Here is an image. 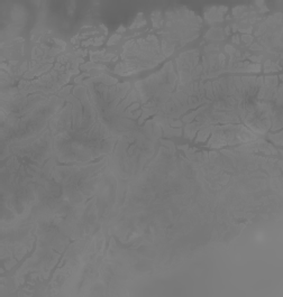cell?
<instances>
[{
  "label": "cell",
  "mask_w": 283,
  "mask_h": 297,
  "mask_svg": "<svg viewBox=\"0 0 283 297\" xmlns=\"http://www.w3.org/2000/svg\"><path fill=\"white\" fill-rule=\"evenodd\" d=\"M212 136L209 139L208 147L220 148L227 145H236L240 142H249L258 140L255 133L249 131L242 124H227V126H211Z\"/></svg>",
  "instance_id": "cell-1"
},
{
  "label": "cell",
  "mask_w": 283,
  "mask_h": 297,
  "mask_svg": "<svg viewBox=\"0 0 283 297\" xmlns=\"http://www.w3.org/2000/svg\"><path fill=\"white\" fill-rule=\"evenodd\" d=\"M243 40H246V43H249V42L252 40V37H251V36L244 35V36H243Z\"/></svg>",
  "instance_id": "cell-12"
},
{
  "label": "cell",
  "mask_w": 283,
  "mask_h": 297,
  "mask_svg": "<svg viewBox=\"0 0 283 297\" xmlns=\"http://www.w3.org/2000/svg\"><path fill=\"white\" fill-rule=\"evenodd\" d=\"M82 70H90V68H99V70H101V68H107V67L105 66V65H100V64H93V63H88V64H84V65H82L81 66Z\"/></svg>",
  "instance_id": "cell-7"
},
{
  "label": "cell",
  "mask_w": 283,
  "mask_h": 297,
  "mask_svg": "<svg viewBox=\"0 0 283 297\" xmlns=\"http://www.w3.org/2000/svg\"><path fill=\"white\" fill-rule=\"evenodd\" d=\"M233 40L235 42V43H239V42H238V40H239V37H238V36H234Z\"/></svg>",
  "instance_id": "cell-14"
},
{
  "label": "cell",
  "mask_w": 283,
  "mask_h": 297,
  "mask_svg": "<svg viewBox=\"0 0 283 297\" xmlns=\"http://www.w3.org/2000/svg\"><path fill=\"white\" fill-rule=\"evenodd\" d=\"M209 10L211 13H206V15H205L207 20L209 22H219V20L223 19V13L227 11V7H224V6L218 7V8L212 7V8H209Z\"/></svg>",
  "instance_id": "cell-2"
},
{
  "label": "cell",
  "mask_w": 283,
  "mask_h": 297,
  "mask_svg": "<svg viewBox=\"0 0 283 297\" xmlns=\"http://www.w3.org/2000/svg\"><path fill=\"white\" fill-rule=\"evenodd\" d=\"M281 136H282V132H279V133H274V135H269V137L271 138V139H274L273 141L275 142V144H278L279 146H281L282 145V139H281Z\"/></svg>",
  "instance_id": "cell-8"
},
{
  "label": "cell",
  "mask_w": 283,
  "mask_h": 297,
  "mask_svg": "<svg viewBox=\"0 0 283 297\" xmlns=\"http://www.w3.org/2000/svg\"><path fill=\"white\" fill-rule=\"evenodd\" d=\"M120 39V35H113L112 37H110V39L108 40V46H111V45H115V44H117V42L118 40Z\"/></svg>",
  "instance_id": "cell-9"
},
{
  "label": "cell",
  "mask_w": 283,
  "mask_h": 297,
  "mask_svg": "<svg viewBox=\"0 0 283 297\" xmlns=\"http://www.w3.org/2000/svg\"><path fill=\"white\" fill-rule=\"evenodd\" d=\"M126 29H125V27H122V26H120L119 28H118V31H117V33H122V31H125Z\"/></svg>",
  "instance_id": "cell-13"
},
{
  "label": "cell",
  "mask_w": 283,
  "mask_h": 297,
  "mask_svg": "<svg viewBox=\"0 0 283 297\" xmlns=\"http://www.w3.org/2000/svg\"><path fill=\"white\" fill-rule=\"evenodd\" d=\"M207 108H208V106H207V104H206L205 106H202V108H200V109H198L197 111H194V112H192V113H190V115H185V117L183 118V122H191V121H192V120L194 119V118H196V117H197V115H199L200 112H203V111L206 110Z\"/></svg>",
  "instance_id": "cell-5"
},
{
  "label": "cell",
  "mask_w": 283,
  "mask_h": 297,
  "mask_svg": "<svg viewBox=\"0 0 283 297\" xmlns=\"http://www.w3.org/2000/svg\"><path fill=\"white\" fill-rule=\"evenodd\" d=\"M152 20H153V24H154V27H161L162 26L161 13H160V11L152 13Z\"/></svg>",
  "instance_id": "cell-6"
},
{
  "label": "cell",
  "mask_w": 283,
  "mask_h": 297,
  "mask_svg": "<svg viewBox=\"0 0 283 297\" xmlns=\"http://www.w3.org/2000/svg\"><path fill=\"white\" fill-rule=\"evenodd\" d=\"M261 58H262V57H261V56H257V57H256V56H252V57H251V61H253V62H260V61H261Z\"/></svg>",
  "instance_id": "cell-11"
},
{
  "label": "cell",
  "mask_w": 283,
  "mask_h": 297,
  "mask_svg": "<svg viewBox=\"0 0 283 297\" xmlns=\"http://www.w3.org/2000/svg\"><path fill=\"white\" fill-rule=\"evenodd\" d=\"M211 133V126H205V127H202L200 130H199V132H198V136L196 138V141L197 142H201V141H205L207 140V138L208 136Z\"/></svg>",
  "instance_id": "cell-3"
},
{
  "label": "cell",
  "mask_w": 283,
  "mask_h": 297,
  "mask_svg": "<svg viewBox=\"0 0 283 297\" xmlns=\"http://www.w3.org/2000/svg\"><path fill=\"white\" fill-rule=\"evenodd\" d=\"M103 37H99V38H96V39L93 40V45L94 46H99V45H101L102 44V42H103Z\"/></svg>",
  "instance_id": "cell-10"
},
{
  "label": "cell",
  "mask_w": 283,
  "mask_h": 297,
  "mask_svg": "<svg viewBox=\"0 0 283 297\" xmlns=\"http://www.w3.org/2000/svg\"><path fill=\"white\" fill-rule=\"evenodd\" d=\"M146 25V20H145V18H144L143 13H140L137 15V17L135 19L134 24L130 26V29H134V28H138V27H142V26H145Z\"/></svg>",
  "instance_id": "cell-4"
}]
</instances>
